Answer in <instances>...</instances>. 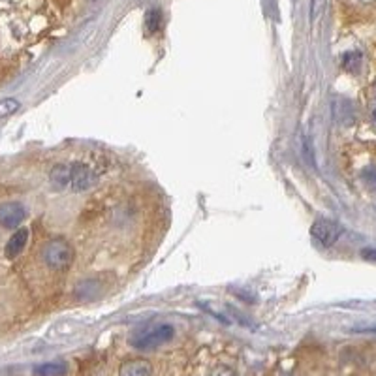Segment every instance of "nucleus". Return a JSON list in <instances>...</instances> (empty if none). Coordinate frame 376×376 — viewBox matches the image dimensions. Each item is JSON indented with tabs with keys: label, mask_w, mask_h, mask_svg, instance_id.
Returning <instances> with one entry per match:
<instances>
[{
	"label": "nucleus",
	"mask_w": 376,
	"mask_h": 376,
	"mask_svg": "<svg viewBox=\"0 0 376 376\" xmlns=\"http://www.w3.org/2000/svg\"><path fill=\"white\" fill-rule=\"evenodd\" d=\"M51 185L57 190H70V192H85L90 186L96 185L98 175L92 172L87 164L74 162V164H59L51 169L49 174Z\"/></svg>",
	"instance_id": "f257e3e1"
},
{
	"label": "nucleus",
	"mask_w": 376,
	"mask_h": 376,
	"mask_svg": "<svg viewBox=\"0 0 376 376\" xmlns=\"http://www.w3.org/2000/svg\"><path fill=\"white\" fill-rule=\"evenodd\" d=\"M175 337L174 326L169 323H155V326H147L138 331H134L130 337V344L138 350H153V348L166 344Z\"/></svg>",
	"instance_id": "f03ea898"
},
{
	"label": "nucleus",
	"mask_w": 376,
	"mask_h": 376,
	"mask_svg": "<svg viewBox=\"0 0 376 376\" xmlns=\"http://www.w3.org/2000/svg\"><path fill=\"white\" fill-rule=\"evenodd\" d=\"M43 262L53 271H64L72 265L74 249L64 237H55L43 246Z\"/></svg>",
	"instance_id": "7ed1b4c3"
},
{
	"label": "nucleus",
	"mask_w": 376,
	"mask_h": 376,
	"mask_svg": "<svg viewBox=\"0 0 376 376\" xmlns=\"http://www.w3.org/2000/svg\"><path fill=\"white\" fill-rule=\"evenodd\" d=\"M311 235L316 239L322 246H333L340 235V228L331 221H316L311 228Z\"/></svg>",
	"instance_id": "20e7f679"
},
{
	"label": "nucleus",
	"mask_w": 376,
	"mask_h": 376,
	"mask_svg": "<svg viewBox=\"0 0 376 376\" xmlns=\"http://www.w3.org/2000/svg\"><path fill=\"white\" fill-rule=\"evenodd\" d=\"M25 216H27V211L21 203L10 202L0 205V226L2 228H8V230L19 228V224L25 221Z\"/></svg>",
	"instance_id": "39448f33"
},
{
	"label": "nucleus",
	"mask_w": 376,
	"mask_h": 376,
	"mask_svg": "<svg viewBox=\"0 0 376 376\" xmlns=\"http://www.w3.org/2000/svg\"><path fill=\"white\" fill-rule=\"evenodd\" d=\"M119 376H153V367L147 359H130L123 363Z\"/></svg>",
	"instance_id": "423d86ee"
},
{
	"label": "nucleus",
	"mask_w": 376,
	"mask_h": 376,
	"mask_svg": "<svg viewBox=\"0 0 376 376\" xmlns=\"http://www.w3.org/2000/svg\"><path fill=\"white\" fill-rule=\"evenodd\" d=\"M29 243V230L27 228H19L18 232L13 233L10 241L6 243V258H18L25 251V246Z\"/></svg>",
	"instance_id": "0eeeda50"
},
{
	"label": "nucleus",
	"mask_w": 376,
	"mask_h": 376,
	"mask_svg": "<svg viewBox=\"0 0 376 376\" xmlns=\"http://www.w3.org/2000/svg\"><path fill=\"white\" fill-rule=\"evenodd\" d=\"M68 367L62 361H55V363H43L36 367V376H64Z\"/></svg>",
	"instance_id": "6e6552de"
},
{
	"label": "nucleus",
	"mask_w": 376,
	"mask_h": 376,
	"mask_svg": "<svg viewBox=\"0 0 376 376\" xmlns=\"http://www.w3.org/2000/svg\"><path fill=\"white\" fill-rule=\"evenodd\" d=\"M160 25H162L160 10H158V8H153V10H149L147 15H145V27H147V30L153 34V32H156V30L160 29Z\"/></svg>",
	"instance_id": "1a4fd4ad"
},
{
	"label": "nucleus",
	"mask_w": 376,
	"mask_h": 376,
	"mask_svg": "<svg viewBox=\"0 0 376 376\" xmlns=\"http://www.w3.org/2000/svg\"><path fill=\"white\" fill-rule=\"evenodd\" d=\"M19 109V102L15 98H6V100L0 102V119H4L8 115L15 113Z\"/></svg>",
	"instance_id": "9d476101"
},
{
	"label": "nucleus",
	"mask_w": 376,
	"mask_h": 376,
	"mask_svg": "<svg viewBox=\"0 0 376 376\" xmlns=\"http://www.w3.org/2000/svg\"><path fill=\"white\" fill-rule=\"evenodd\" d=\"M359 60H361V55L359 53H347L342 57V66H344L347 70H350V72H354V70L358 68Z\"/></svg>",
	"instance_id": "9b49d317"
},
{
	"label": "nucleus",
	"mask_w": 376,
	"mask_h": 376,
	"mask_svg": "<svg viewBox=\"0 0 376 376\" xmlns=\"http://www.w3.org/2000/svg\"><path fill=\"white\" fill-rule=\"evenodd\" d=\"M211 376H239L237 370H233L232 367H226V365H221V367H216Z\"/></svg>",
	"instance_id": "f8f14e48"
},
{
	"label": "nucleus",
	"mask_w": 376,
	"mask_h": 376,
	"mask_svg": "<svg viewBox=\"0 0 376 376\" xmlns=\"http://www.w3.org/2000/svg\"><path fill=\"white\" fill-rule=\"evenodd\" d=\"M361 256L367 262H376V249H365V251H361Z\"/></svg>",
	"instance_id": "ddd939ff"
},
{
	"label": "nucleus",
	"mask_w": 376,
	"mask_h": 376,
	"mask_svg": "<svg viewBox=\"0 0 376 376\" xmlns=\"http://www.w3.org/2000/svg\"><path fill=\"white\" fill-rule=\"evenodd\" d=\"M369 117H370V125H372V128L376 130V102H372V104H370Z\"/></svg>",
	"instance_id": "4468645a"
}]
</instances>
